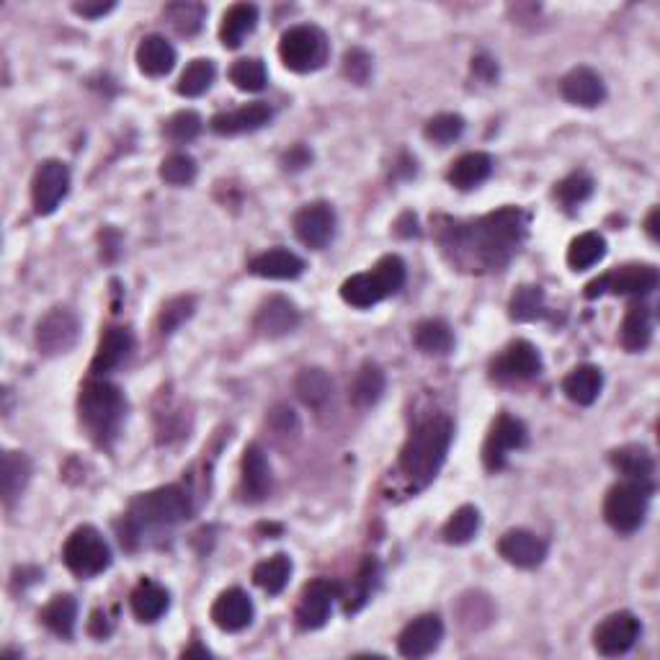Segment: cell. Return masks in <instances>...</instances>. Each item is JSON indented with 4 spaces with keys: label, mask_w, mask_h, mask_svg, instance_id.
Here are the masks:
<instances>
[{
    "label": "cell",
    "mask_w": 660,
    "mask_h": 660,
    "mask_svg": "<svg viewBox=\"0 0 660 660\" xmlns=\"http://www.w3.org/2000/svg\"><path fill=\"white\" fill-rule=\"evenodd\" d=\"M387 387L385 372L377 367V364H364V367L356 372L354 385H351V400H354L356 408H372L382 400Z\"/></svg>",
    "instance_id": "cell-33"
},
{
    "label": "cell",
    "mask_w": 660,
    "mask_h": 660,
    "mask_svg": "<svg viewBox=\"0 0 660 660\" xmlns=\"http://www.w3.org/2000/svg\"><path fill=\"white\" fill-rule=\"evenodd\" d=\"M441 640H444V622L436 614H423L400 632L398 650L403 658L418 660L434 653Z\"/></svg>",
    "instance_id": "cell-14"
},
{
    "label": "cell",
    "mask_w": 660,
    "mask_h": 660,
    "mask_svg": "<svg viewBox=\"0 0 660 660\" xmlns=\"http://www.w3.org/2000/svg\"><path fill=\"white\" fill-rule=\"evenodd\" d=\"M526 441H529V434H526V426L519 418L508 416V413L495 418L483 447L485 470H501V467L506 465L508 454L514 452V449L526 447Z\"/></svg>",
    "instance_id": "cell-11"
},
{
    "label": "cell",
    "mask_w": 660,
    "mask_h": 660,
    "mask_svg": "<svg viewBox=\"0 0 660 660\" xmlns=\"http://www.w3.org/2000/svg\"><path fill=\"white\" fill-rule=\"evenodd\" d=\"M294 233L307 248H325L336 235V212L328 202H312L294 214Z\"/></svg>",
    "instance_id": "cell-13"
},
{
    "label": "cell",
    "mask_w": 660,
    "mask_h": 660,
    "mask_svg": "<svg viewBox=\"0 0 660 660\" xmlns=\"http://www.w3.org/2000/svg\"><path fill=\"white\" fill-rule=\"evenodd\" d=\"M114 8H117V3L109 0V3H75L73 11L80 13V16H86V19H101V16H106V13L114 11Z\"/></svg>",
    "instance_id": "cell-53"
},
{
    "label": "cell",
    "mask_w": 660,
    "mask_h": 660,
    "mask_svg": "<svg viewBox=\"0 0 660 660\" xmlns=\"http://www.w3.org/2000/svg\"><path fill=\"white\" fill-rule=\"evenodd\" d=\"M645 225H648L650 238L658 240V209H653V212H650V217H648V222H645Z\"/></svg>",
    "instance_id": "cell-57"
},
{
    "label": "cell",
    "mask_w": 660,
    "mask_h": 660,
    "mask_svg": "<svg viewBox=\"0 0 660 660\" xmlns=\"http://www.w3.org/2000/svg\"><path fill=\"white\" fill-rule=\"evenodd\" d=\"M289 575H292V560L287 555H274L269 560H263V563L256 565L253 570V581H256L258 588H263L266 593L276 596V593H282L289 583Z\"/></svg>",
    "instance_id": "cell-38"
},
{
    "label": "cell",
    "mask_w": 660,
    "mask_h": 660,
    "mask_svg": "<svg viewBox=\"0 0 660 660\" xmlns=\"http://www.w3.org/2000/svg\"><path fill=\"white\" fill-rule=\"evenodd\" d=\"M619 338H622V346L632 354L637 351L648 349L650 338H653V318H650V310L642 305H632L624 315L622 330H619Z\"/></svg>",
    "instance_id": "cell-30"
},
{
    "label": "cell",
    "mask_w": 660,
    "mask_h": 660,
    "mask_svg": "<svg viewBox=\"0 0 660 660\" xmlns=\"http://www.w3.org/2000/svg\"><path fill=\"white\" fill-rule=\"evenodd\" d=\"M202 132V117L196 111H178L165 122V135L173 142H191Z\"/></svg>",
    "instance_id": "cell-50"
},
{
    "label": "cell",
    "mask_w": 660,
    "mask_h": 660,
    "mask_svg": "<svg viewBox=\"0 0 660 660\" xmlns=\"http://www.w3.org/2000/svg\"><path fill=\"white\" fill-rule=\"evenodd\" d=\"M165 19L171 21L178 34L194 37L196 31L202 29L204 19H207V8L202 3H173V6L165 8Z\"/></svg>",
    "instance_id": "cell-43"
},
{
    "label": "cell",
    "mask_w": 660,
    "mask_h": 660,
    "mask_svg": "<svg viewBox=\"0 0 660 660\" xmlns=\"http://www.w3.org/2000/svg\"><path fill=\"white\" fill-rule=\"evenodd\" d=\"M88 630H91V635H96V637H106L111 632V622L106 619L104 612H93V619H91V624H88Z\"/></svg>",
    "instance_id": "cell-56"
},
{
    "label": "cell",
    "mask_w": 660,
    "mask_h": 660,
    "mask_svg": "<svg viewBox=\"0 0 660 660\" xmlns=\"http://www.w3.org/2000/svg\"><path fill=\"white\" fill-rule=\"evenodd\" d=\"M338 596V588L330 581H312L307 583L305 591L300 596V604H297V624L300 630H320L325 622L330 619L333 612V601Z\"/></svg>",
    "instance_id": "cell-16"
},
{
    "label": "cell",
    "mask_w": 660,
    "mask_h": 660,
    "mask_svg": "<svg viewBox=\"0 0 660 660\" xmlns=\"http://www.w3.org/2000/svg\"><path fill=\"white\" fill-rule=\"evenodd\" d=\"M248 269H251L253 276H261V279L287 282V279H297L305 271V261L297 253L287 251V248H274V251H266L253 258Z\"/></svg>",
    "instance_id": "cell-24"
},
{
    "label": "cell",
    "mask_w": 660,
    "mask_h": 660,
    "mask_svg": "<svg viewBox=\"0 0 660 660\" xmlns=\"http://www.w3.org/2000/svg\"><path fill=\"white\" fill-rule=\"evenodd\" d=\"M176 65V49L160 34H150L137 47V68L150 78H163Z\"/></svg>",
    "instance_id": "cell-25"
},
{
    "label": "cell",
    "mask_w": 660,
    "mask_h": 660,
    "mask_svg": "<svg viewBox=\"0 0 660 660\" xmlns=\"http://www.w3.org/2000/svg\"><path fill=\"white\" fill-rule=\"evenodd\" d=\"M240 472H243V477H240V490H243L245 501L258 503L271 493V485H274L271 465L269 459H266V452H263L258 444L245 447Z\"/></svg>",
    "instance_id": "cell-19"
},
{
    "label": "cell",
    "mask_w": 660,
    "mask_h": 660,
    "mask_svg": "<svg viewBox=\"0 0 660 660\" xmlns=\"http://www.w3.org/2000/svg\"><path fill=\"white\" fill-rule=\"evenodd\" d=\"M612 465L617 467V470L622 472L627 480L653 485L655 462H653V457H650V452L645 447L630 444V447L617 449V452H612Z\"/></svg>",
    "instance_id": "cell-29"
},
{
    "label": "cell",
    "mask_w": 660,
    "mask_h": 660,
    "mask_svg": "<svg viewBox=\"0 0 660 660\" xmlns=\"http://www.w3.org/2000/svg\"><path fill=\"white\" fill-rule=\"evenodd\" d=\"M490 173H493V158L488 153H467L454 160L447 178L454 189L470 191L488 181Z\"/></svg>",
    "instance_id": "cell-26"
},
{
    "label": "cell",
    "mask_w": 660,
    "mask_h": 660,
    "mask_svg": "<svg viewBox=\"0 0 660 660\" xmlns=\"http://www.w3.org/2000/svg\"><path fill=\"white\" fill-rule=\"evenodd\" d=\"M477 529H480V511L475 506H462L444 524V532L441 534H444L449 544H467L475 539Z\"/></svg>",
    "instance_id": "cell-42"
},
{
    "label": "cell",
    "mask_w": 660,
    "mask_h": 660,
    "mask_svg": "<svg viewBox=\"0 0 660 660\" xmlns=\"http://www.w3.org/2000/svg\"><path fill=\"white\" fill-rule=\"evenodd\" d=\"M413 338L418 349L428 356H447L454 349V333L444 320H423Z\"/></svg>",
    "instance_id": "cell-37"
},
{
    "label": "cell",
    "mask_w": 660,
    "mask_h": 660,
    "mask_svg": "<svg viewBox=\"0 0 660 660\" xmlns=\"http://www.w3.org/2000/svg\"><path fill=\"white\" fill-rule=\"evenodd\" d=\"M271 122V106L256 101V104L240 106L235 111H225V114H217L212 117L209 127H212L214 135L222 137H235L245 135V132H256V129L266 127Z\"/></svg>",
    "instance_id": "cell-21"
},
{
    "label": "cell",
    "mask_w": 660,
    "mask_h": 660,
    "mask_svg": "<svg viewBox=\"0 0 660 660\" xmlns=\"http://www.w3.org/2000/svg\"><path fill=\"white\" fill-rule=\"evenodd\" d=\"M465 132V119L459 114H439V117L428 119L423 135L426 140L436 142V145H449V142L459 140V135Z\"/></svg>",
    "instance_id": "cell-48"
},
{
    "label": "cell",
    "mask_w": 660,
    "mask_h": 660,
    "mask_svg": "<svg viewBox=\"0 0 660 660\" xmlns=\"http://www.w3.org/2000/svg\"><path fill=\"white\" fill-rule=\"evenodd\" d=\"M62 560L80 578L101 575L111 565V547L93 526H78L62 547Z\"/></svg>",
    "instance_id": "cell-7"
},
{
    "label": "cell",
    "mask_w": 660,
    "mask_h": 660,
    "mask_svg": "<svg viewBox=\"0 0 660 660\" xmlns=\"http://www.w3.org/2000/svg\"><path fill=\"white\" fill-rule=\"evenodd\" d=\"M591 194H593V178L588 176V173H570L568 178H563V181L555 186V196L560 199V204L568 209L581 207Z\"/></svg>",
    "instance_id": "cell-46"
},
{
    "label": "cell",
    "mask_w": 660,
    "mask_h": 660,
    "mask_svg": "<svg viewBox=\"0 0 660 660\" xmlns=\"http://www.w3.org/2000/svg\"><path fill=\"white\" fill-rule=\"evenodd\" d=\"M640 632V619L632 612L609 614L593 632V645L606 658H619V655L630 653L635 648V642L640 640Z\"/></svg>",
    "instance_id": "cell-12"
},
{
    "label": "cell",
    "mask_w": 660,
    "mask_h": 660,
    "mask_svg": "<svg viewBox=\"0 0 660 660\" xmlns=\"http://www.w3.org/2000/svg\"><path fill=\"white\" fill-rule=\"evenodd\" d=\"M194 310H196V300L191 294H181V297H173V300L165 302L158 318L160 333H163V336H171L173 330L181 328V325L194 315Z\"/></svg>",
    "instance_id": "cell-44"
},
{
    "label": "cell",
    "mask_w": 660,
    "mask_h": 660,
    "mask_svg": "<svg viewBox=\"0 0 660 660\" xmlns=\"http://www.w3.org/2000/svg\"><path fill=\"white\" fill-rule=\"evenodd\" d=\"M341 297L346 305L359 307V310H367V307H374L377 302L385 300L387 294H385V289L379 287L377 276H374L372 271H367V274L349 276V279L341 284Z\"/></svg>",
    "instance_id": "cell-32"
},
{
    "label": "cell",
    "mask_w": 660,
    "mask_h": 660,
    "mask_svg": "<svg viewBox=\"0 0 660 660\" xmlns=\"http://www.w3.org/2000/svg\"><path fill=\"white\" fill-rule=\"evenodd\" d=\"M563 91L565 101L575 106H583V109H593V106L604 104L606 98V86L601 75L591 68H575L570 70L563 78Z\"/></svg>",
    "instance_id": "cell-22"
},
{
    "label": "cell",
    "mask_w": 660,
    "mask_h": 660,
    "mask_svg": "<svg viewBox=\"0 0 660 660\" xmlns=\"http://www.w3.org/2000/svg\"><path fill=\"white\" fill-rule=\"evenodd\" d=\"M279 57L292 73H315L328 62V37L312 24H297L282 34Z\"/></svg>",
    "instance_id": "cell-5"
},
{
    "label": "cell",
    "mask_w": 660,
    "mask_h": 660,
    "mask_svg": "<svg viewBox=\"0 0 660 660\" xmlns=\"http://www.w3.org/2000/svg\"><path fill=\"white\" fill-rule=\"evenodd\" d=\"M472 73L483 80H495L498 78V65L490 57H475L472 60Z\"/></svg>",
    "instance_id": "cell-55"
},
{
    "label": "cell",
    "mask_w": 660,
    "mask_h": 660,
    "mask_svg": "<svg viewBox=\"0 0 660 660\" xmlns=\"http://www.w3.org/2000/svg\"><path fill=\"white\" fill-rule=\"evenodd\" d=\"M230 80L240 91L258 93L269 83V73H266V65L258 57H243L230 68Z\"/></svg>",
    "instance_id": "cell-41"
},
{
    "label": "cell",
    "mask_w": 660,
    "mask_h": 660,
    "mask_svg": "<svg viewBox=\"0 0 660 660\" xmlns=\"http://www.w3.org/2000/svg\"><path fill=\"white\" fill-rule=\"evenodd\" d=\"M168 591L155 581H142L132 593V612L140 622H158L168 612Z\"/></svg>",
    "instance_id": "cell-31"
},
{
    "label": "cell",
    "mask_w": 660,
    "mask_h": 660,
    "mask_svg": "<svg viewBox=\"0 0 660 660\" xmlns=\"http://www.w3.org/2000/svg\"><path fill=\"white\" fill-rule=\"evenodd\" d=\"M653 485L635 483V480H624V483L614 485L606 493L604 501V519L612 526L614 532L632 534L637 532L648 516V503Z\"/></svg>",
    "instance_id": "cell-6"
},
{
    "label": "cell",
    "mask_w": 660,
    "mask_h": 660,
    "mask_svg": "<svg viewBox=\"0 0 660 660\" xmlns=\"http://www.w3.org/2000/svg\"><path fill=\"white\" fill-rule=\"evenodd\" d=\"M70 191V168L62 160H44L31 181V202L37 214H52Z\"/></svg>",
    "instance_id": "cell-9"
},
{
    "label": "cell",
    "mask_w": 660,
    "mask_h": 660,
    "mask_svg": "<svg viewBox=\"0 0 660 660\" xmlns=\"http://www.w3.org/2000/svg\"><path fill=\"white\" fill-rule=\"evenodd\" d=\"M498 552L506 563L516 568H537L547 557V542L529 529H511L498 542Z\"/></svg>",
    "instance_id": "cell-18"
},
{
    "label": "cell",
    "mask_w": 660,
    "mask_h": 660,
    "mask_svg": "<svg viewBox=\"0 0 660 660\" xmlns=\"http://www.w3.org/2000/svg\"><path fill=\"white\" fill-rule=\"evenodd\" d=\"M80 323L68 307H55L37 325V346L44 356L68 354L78 343Z\"/></svg>",
    "instance_id": "cell-10"
},
{
    "label": "cell",
    "mask_w": 660,
    "mask_h": 660,
    "mask_svg": "<svg viewBox=\"0 0 660 660\" xmlns=\"http://www.w3.org/2000/svg\"><path fill=\"white\" fill-rule=\"evenodd\" d=\"M604 387V374L593 364H581L575 367L568 377L563 379V392L575 405H593Z\"/></svg>",
    "instance_id": "cell-27"
},
{
    "label": "cell",
    "mask_w": 660,
    "mask_h": 660,
    "mask_svg": "<svg viewBox=\"0 0 660 660\" xmlns=\"http://www.w3.org/2000/svg\"><path fill=\"white\" fill-rule=\"evenodd\" d=\"M372 274L377 276L379 287L385 289V294L390 297V294H395V292H400V289H403L405 274H408V271H405L403 258L385 256V258H379L377 266L372 269Z\"/></svg>",
    "instance_id": "cell-49"
},
{
    "label": "cell",
    "mask_w": 660,
    "mask_h": 660,
    "mask_svg": "<svg viewBox=\"0 0 660 660\" xmlns=\"http://www.w3.org/2000/svg\"><path fill=\"white\" fill-rule=\"evenodd\" d=\"M526 233V217L519 209H501L483 220L472 222L465 230H457L462 248H470L485 266H501Z\"/></svg>",
    "instance_id": "cell-2"
},
{
    "label": "cell",
    "mask_w": 660,
    "mask_h": 660,
    "mask_svg": "<svg viewBox=\"0 0 660 660\" xmlns=\"http://www.w3.org/2000/svg\"><path fill=\"white\" fill-rule=\"evenodd\" d=\"M343 73H346V78L349 80L364 86L369 80V75H372V57L359 47L349 49V52L343 55Z\"/></svg>",
    "instance_id": "cell-51"
},
{
    "label": "cell",
    "mask_w": 660,
    "mask_h": 660,
    "mask_svg": "<svg viewBox=\"0 0 660 660\" xmlns=\"http://www.w3.org/2000/svg\"><path fill=\"white\" fill-rule=\"evenodd\" d=\"M29 477H31V462L26 454L21 452L3 454V475H0V483H3V498H6V503H13L21 493H24Z\"/></svg>",
    "instance_id": "cell-36"
},
{
    "label": "cell",
    "mask_w": 660,
    "mask_h": 660,
    "mask_svg": "<svg viewBox=\"0 0 660 660\" xmlns=\"http://www.w3.org/2000/svg\"><path fill=\"white\" fill-rule=\"evenodd\" d=\"M214 75H217V68H214L212 60L189 62L184 73H181V78H178V93L186 98L204 96V93L212 88Z\"/></svg>",
    "instance_id": "cell-40"
},
{
    "label": "cell",
    "mask_w": 660,
    "mask_h": 660,
    "mask_svg": "<svg viewBox=\"0 0 660 660\" xmlns=\"http://www.w3.org/2000/svg\"><path fill=\"white\" fill-rule=\"evenodd\" d=\"M544 315V292L539 287H519L511 297V318L529 323Z\"/></svg>",
    "instance_id": "cell-45"
},
{
    "label": "cell",
    "mask_w": 660,
    "mask_h": 660,
    "mask_svg": "<svg viewBox=\"0 0 660 660\" xmlns=\"http://www.w3.org/2000/svg\"><path fill=\"white\" fill-rule=\"evenodd\" d=\"M606 256V240L599 233H583L570 243L568 266L573 271H586Z\"/></svg>",
    "instance_id": "cell-39"
},
{
    "label": "cell",
    "mask_w": 660,
    "mask_h": 660,
    "mask_svg": "<svg viewBox=\"0 0 660 660\" xmlns=\"http://www.w3.org/2000/svg\"><path fill=\"white\" fill-rule=\"evenodd\" d=\"M132 346H135V338L127 328H106L101 343H98L96 356L91 361V372L109 374L119 369L132 354Z\"/></svg>",
    "instance_id": "cell-23"
},
{
    "label": "cell",
    "mask_w": 660,
    "mask_h": 660,
    "mask_svg": "<svg viewBox=\"0 0 660 660\" xmlns=\"http://www.w3.org/2000/svg\"><path fill=\"white\" fill-rule=\"evenodd\" d=\"M294 390H297V395H300V400L305 405H310V408H323L330 400V395H333V379H330V374L325 372V369H302L297 382H294Z\"/></svg>",
    "instance_id": "cell-35"
},
{
    "label": "cell",
    "mask_w": 660,
    "mask_h": 660,
    "mask_svg": "<svg viewBox=\"0 0 660 660\" xmlns=\"http://www.w3.org/2000/svg\"><path fill=\"white\" fill-rule=\"evenodd\" d=\"M454 439V423L449 416H434L408 436L400 452V472L413 490H423L439 475Z\"/></svg>",
    "instance_id": "cell-1"
},
{
    "label": "cell",
    "mask_w": 660,
    "mask_h": 660,
    "mask_svg": "<svg viewBox=\"0 0 660 660\" xmlns=\"http://www.w3.org/2000/svg\"><path fill=\"white\" fill-rule=\"evenodd\" d=\"M191 516V498L184 488L178 485H165V488L150 490V493L135 498L129 508V524L140 529L150 526H173Z\"/></svg>",
    "instance_id": "cell-4"
},
{
    "label": "cell",
    "mask_w": 660,
    "mask_h": 660,
    "mask_svg": "<svg viewBox=\"0 0 660 660\" xmlns=\"http://www.w3.org/2000/svg\"><path fill=\"white\" fill-rule=\"evenodd\" d=\"M660 282V274L650 263H627L622 269L609 271V274L593 279L586 287L588 300H596L601 294H617V297H640L650 294Z\"/></svg>",
    "instance_id": "cell-8"
},
{
    "label": "cell",
    "mask_w": 660,
    "mask_h": 660,
    "mask_svg": "<svg viewBox=\"0 0 660 660\" xmlns=\"http://www.w3.org/2000/svg\"><path fill=\"white\" fill-rule=\"evenodd\" d=\"M310 163H312V153H310V147H307V145H294V147H289L287 153L282 155L284 171H292V173L305 171Z\"/></svg>",
    "instance_id": "cell-52"
},
{
    "label": "cell",
    "mask_w": 660,
    "mask_h": 660,
    "mask_svg": "<svg viewBox=\"0 0 660 660\" xmlns=\"http://www.w3.org/2000/svg\"><path fill=\"white\" fill-rule=\"evenodd\" d=\"M191 655H202V658H209V650L207 648H199V645H194V648L184 650V658H191Z\"/></svg>",
    "instance_id": "cell-58"
},
{
    "label": "cell",
    "mask_w": 660,
    "mask_h": 660,
    "mask_svg": "<svg viewBox=\"0 0 660 660\" xmlns=\"http://www.w3.org/2000/svg\"><path fill=\"white\" fill-rule=\"evenodd\" d=\"M539 372H542V356L529 341H514L493 361V377L501 382L534 379Z\"/></svg>",
    "instance_id": "cell-15"
},
{
    "label": "cell",
    "mask_w": 660,
    "mask_h": 660,
    "mask_svg": "<svg viewBox=\"0 0 660 660\" xmlns=\"http://www.w3.org/2000/svg\"><path fill=\"white\" fill-rule=\"evenodd\" d=\"M271 423L276 426V431H282V434H287L289 431V423L292 426H297V418H294V410L292 408H284V405H279L276 410H271Z\"/></svg>",
    "instance_id": "cell-54"
},
{
    "label": "cell",
    "mask_w": 660,
    "mask_h": 660,
    "mask_svg": "<svg viewBox=\"0 0 660 660\" xmlns=\"http://www.w3.org/2000/svg\"><path fill=\"white\" fill-rule=\"evenodd\" d=\"M297 325H300V310L282 294H274L269 300H263L256 312V320H253V328L263 338H282L292 333Z\"/></svg>",
    "instance_id": "cell-17"
},
{
    "label": "cell",
    "mask_w": 660,
    "mask_h": 660,
    "mask_svg": "<svg viewBox=\"0 0 660 660\" xmlns=\"http://www.w3.org/2000/svg\"><path fill=\"white\" fill-rule=\"evenodd\" d=\"M80 421L88 428V434L98 441V444H109L122 428L124 416H127V400H124L122 390L104 379L88 382L80 392L78 400Z\"/></svg>",
    "instance_id": "cell-3"
},
{
    "label": "cell",
    "mask_w": 660,
    "mask_h": 660,
    "mask_svg": "<svg viewBox=\"0 0 660 660\" xmlns=\"http://www.w3.org/2000/svg\"><path fill=\"white\" fill-rule=\"evenodd\" d=\"M160 178L171 186H189L196 178V160L186 153H173L160 163Z\"/></svg>",
    "instance_id": "cell-47"
},
{
    "label": "cell",
    "mask_w": 660,
    "mask_h": 660,
    "mask_svg": "<svg viewBox=\"0 0 660 660\" xmlns=\"http://www.w3.org/2000/svg\"><path fill=\"white\" fill-rule=\"evenodd\" d=\"M42 624L49 632H55L60 637H73L75 632V619H78V601L68 593L55 596L39 614Z\"/></svg>",
    "instance_id": "cell-34"
},
{
    "label": "cell",
    "mask_w": 660,
    "mask_h": 660,
    "mask_svg": "<svg viewBox=\"0 0 660 660\" xmlns=\"http://www.w3.org/2000/svg\"><path fill=\"white\" fill-rule=\"evenodd\" d=\"M212 622L225 632H240L253 622V601L243 588H227L212 606Z\"/></svg>",
    "instance_id": "cell-20"
},
{
    "label": "cell",
    "mask_w": 660,
    "mask_h": 660,
    "mask_svg": "<svg viewBox=\"0 0 660 660\" xmlns=\"http://www.w3.org/2000/svg\"><path fill=\"white\" fill-rule=\"evenodd\" d=\"M258 26V8L253 3H235L233 8H227L222 16L220 39L227 49H235L243 44V39Z\"/></svg>",
    "instance_id": "cell-28"
}]
</instances>
